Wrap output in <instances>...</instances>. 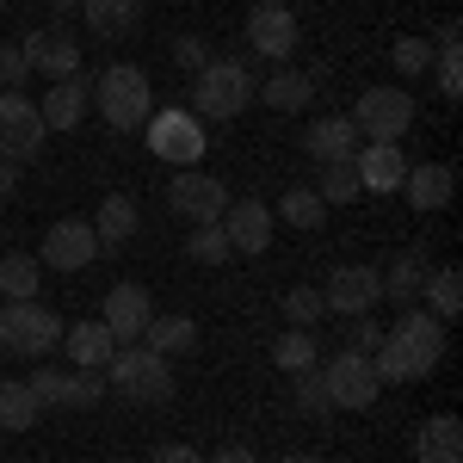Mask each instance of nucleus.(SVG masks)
I'll return each instance as SVG.
<instances>
[{
	"mask_svg": "<svg viewBox=\"0 0 463 463\" xmlns=\"http://www.w3.org/2000/svg\"><path fill=\"white\" fill-rule=\"evenodd\" d=\"M137 229H143V211H137V198H124V192H111L99 216H93V235H99V253H124L137 241Z\"/></svg>",
	"mask_w": 463,
	"mask_h": 463,
	"instance_id": "20",
	"label": "nucleus"
},
{
	"mask_svg": "<svg viewBox=\"0 0 463 463\" xmlns=\"http://www.w3.org/2000/svg\"><path fill=\"white\" fill-rule=\"evenodd\" d=\"M148 316H155V297H148V285H111V297H106V309H99V321H106V334L118 340V346H137L143 340V327H148Z\"/></svg>",
	"mask_w": 463,
	"mask_h": 463,
	"instance_id": "15",
	"label": "nucleus"
},
{
	"mask_svg": "<svg viewBox=\"0 0 463 463\" xmlns=\"http://www.w3.org/2000/svg\"><path fill=\"white\" fill-rule=\"evenodd\" d=\"M272 364L279 371H309V364H321V340H316V327H290V334H279L272 340Z\"/></svg>",
	"mask_w": 463,
	"mask_h": 463,
	"instance_id": "32",
	"label": "nucleus"
},
{
	"mask_svg": "<svg viewBox=\"0 0 463 463\" xmlns=\"http://www.w3.org/2000/svg\"><path fill=\"white\" fill-rule=\"evenodd\" d=\"M37 395L25 383H0V432H32L37 427Z\"/></svg>",
	"mask_w": 463,
	"mask_h": 463,
	"instance_id": "33",
	"label": "nucleus"
},
{
	"mask_svg": "<svg viewBox=\"0 0 463 463\" xmlns=\"http://www.w3.org/2000/svg\"><path fill=\"white\" fill-rule=\"evenodd\" d=\"M167 204H174V216H185V222H222L229 185L211 179V174H198V167H179L174 185H167Z\"/></svg>",
	"mask_w": 463,
	"mask_h": 463,
	"instance_id": "13",
	"label": "nucleus"
},
{
	"mask_svg": "<svg viewBox=\"0 0 463 463\" xmlns=\"http://www.w3.org/2000/svg\"><path fill=\"white\" fill-rule=\"evenodd\" d=\"M316 198H321V204H353V198H364L353 161H327V167H321V179H316Z\"/></svg>",
	"mask_w": 463,
	"mask_h": 463,
	"instance_id": "35",
	"label": "nucleus"
},
{
	"mask_svg": "<svg viewBox=\"0 0 463 463\" xmlns=\"http://www.w3.org/2000/svg\"><path fill=\"white\" fill-rule=\"evenodd\" d=\"M303 148H309V161H321V167H327V161H353V155H358L353 118H334V111L316 118V124L303 130Z\"/></svg>",
	"mask_w": 463,
	"mask_h": 463,
	"instance_id": "23",
	"label": "nucleus"
},
{
	"mask_svg": "<svg viewBox=\"0 0 463 463\" xmlns=\"http://www.w3.org/2000/svg\"><path fill=\"white\" fill-rule=\"evenodd\" d=\"M383 340L402 353V364H408V371H414V383H420L427 371H439V358H445V321L427 316V309L414 303V309H402V321H395Z\"/></svg>",
	"mask_w": 463,
	"mask_h": 463,
	"instance_id": "6",
	"label": "nucleus"
},
{
	"mask_svg": "<svg viewBox=\"0 0 463 463\" xmlns=\"http://www.w3.org/2000/svg\"><path fill=\"white\" fill-rule=\"evenodd\" d=\"M87 69L69 74V80H50V93L37 99V118H43V130H80V118H87Z\"/></svg>",
	"mask_w": 463,
	"mask_h": 463,
	"instance_id": "19",
	"label": "nucleus"
},
{
	"mask_svg": "<svg viewBox=\"0 0 463 463\" xmlns=\"http://www.w3.org/2000/svg\"><path fill=\"white\" fill-rule=\"evenodd\" d=\"M0 346L19 358H43L62 346V316L43 309V303H0Z\"/></svg>",
	"mask_w": 463,
	"mask_h": 463,
	"instance_id": "4",
	"label": "nucleus"
},
{
	"mask_svg": "<svg viewBox=\"0 0 463 463\" xmlns=\"http://www.w3.org/2000/svg\"><path fill=\"white\" fill-rule=\"evenodd\" d=\"M248 43L279 69V62H290V50H297V13H290L285 0H260L248 13Z\"/></svg>",
	"mask_w": 463,
	"mask_h": 463,
	"instance_id": "14",
	"label": "nucleus"
},
{
	"mask_svg": "<svg viewBox=\"0 0 463 463\" xmlns=\"http://www.w3.org/2000/svg\"><path fill=\"white\" fill-rule=\"evenodd\" d=\"M408 124H414V99H408L402 87H364V93H358V106H353L358 137H371V143H402Z\"/></svg>",
	"mask_w": 463,
	"mask_h": 463,
	"instance_id": "7",
	"label": "nucleus"
},
{
	"mask_svg": "<svg viewBox=\"0 0 463 463\" xmlns=\"http://www.w3.org/2000/svg\"><path fill=\"white\" fill-rule=\"evenodd\" d=\"M174 62H179L185 74H198L204 62H211V43H204V37H192V32H185V37H174Z\"/></svg>",
	"mask_w": 463,
	"mask_h": 463,
	"instance_id": "41",
	"label": "nucleus"
},
{
	"mask_svg": "<svg viewBox=\"0 0 463 463\" xmlns=\"http://www.w3.org/2000/svg\"><path fill=\"white\" fill-rule=\"evenodd\" d=\"M279 222H290V229H321L327 222V204L316 198V185H290L285 198H279Z\"/></svg>",
	"mask_w": 463,
	"mask_h": 463,
	"instance_id": "34",
	"label": "nucleus"
},
{
	"mask_svg": "<svg viewBox=\"0 0 463 463\" xmlns=\"http://www.w3.org/2000/svg\"><path fill=\"white\" fill-rule=\"evenodd\" d=\"M80 19L93 37H130L143 25V0H80Z\"/></svg>",
	"mask_w": 463,
	"mask_h": 463,
	"instance_id": "27",
	"label": "nucleus"
},
{
	"mask_svg": "<svg viewBox=\"0 0 463 463\" xmlns=\"http://www.w3.org/2000/svg\"><path fill=\"white\" fill-rule=\"evenodd\" d=\"M279 463H321V458H309V451H285Z\"/></svg>",
	"mask_w": 463,
	"mask_h": 463,
	"instance_id": "46",
	"label": "nucleus"
},
{
	"mask_svg": "<svg viewBox=\"0 0 463 463\" xmlns=\"http://www.w3.org/2000/svg\"><path fill=\"white\" fill-rule=\"evenodd\" d=\"M432 80H439L445 99H463V32H458V19H445L439 37H432Z\"/></svg>",
	"mask_w": 463,
	"mask_h": 463,
	"instance_id": "25",
	"label": "nucleus"
},
{
	"mask_svg": "<svg viewBox=\"0 0 463 463\" xmlns=\"http://www.w3.org/2000/svg\"><path fill=\"white\" fill-rule=\"evenodd\" d=\"M62 353H69L74 371H106L118 340L106 334V321H74V327H62Z\"/></svg>",
	"mask_w": 463,
	"mask_h": 463,
	"instance_id": "22",
	"label": "nucleus"
},
{
	"mask_svg": "<svg viewBox=\"0 0 463 463\" xmlns=\"http://www.w3.org/2000/svg\"><path fill=\"white\" fill-rule=\"evenodd\" d=\"M148 463H204V458H198L192 445H161V451H155Z\"/></svg>",
	"mask_w": 463,
	"mask_h": 463,
	"instance_id": "43",
	"label": "nucleus"
},
{
	"mask_svg": "<svg viewBox=\"0 0 463 463\" xmlns=\"http://www.w3.org/2000/svg\"><path fill=\"white\" fill-rule=\"evenodd\" d=\"M204 463H260L248 451V445H216V458H204Z\"/></svg>",
	"mask_w": 463,
	"mask_h": 463,
	"instance_id": "44",
	"label": "nucleus"
},
{
	"mask_svg": "<svg viewBox=\"0 0 463 463\" xmlns=\"http://www.w3.org/2000/svg\"><path fill=\"white\" fill-rule=\"evenodd\" d=\"M321 383H327V402L334 408H346V414H358V408H371L377 402V371H371V353H334L327 364H321Z\"/></svg>",
	"mask_w": 463,
	"mask_h": 463,
	"instance_id": "10",
	"label": "nucleus"
},
{
	"mask_svg": "<svg viewBox=\"0 0 463 463\" xmlns=\"http://www.w3.org/2000/svg\"><path fill=\"white\" fill-rule=\"evenodd\" d=\"M353 174H358L364 192L390 198V192H402V179H408V155H402V143H358Z\"/></svg>",
	"mask_w": 463,
	"mask_h": 463,
	"instance_id": "18",
	"label": "nucleus"
},
{
	"mask_svg": "<svg viewBox=\"0 0 463 463\" xmlns=\"http://www.w3.org/2000/svg\"><path fill=\"white\" fill-rule=\"evenodd\" d=\"M253 99H266L272 111H303L309 99H316V80H309L303 69H290V62H279V69L253 87Z\"/></svg>",
	"mask_w": 463,
	"mask_h": 463,
	"instance_id": "24",
	"label": "nucleus"
},
{
	"mask_svg": "<svg viewBox=\"0 0 463 463\" xmlns=\"http://www.w3.org/2000/svg\"><path fill=\"white\" fill-rule=\"evenodd\" d=\"M137 346H148V353H161V358L192 353V346H198V321L192 316H148V327H143Z\"/></svg>",
	"mask_w": 463,
	"mask_h": 463,
	"instance_id": "28",
	"label": "nucleus"
},
{
	"mask_svg": "<svg viewBox=\"0 0 463 463\" xmlns=\"http://www.w3.org/2000/svg\"><path fill=\"white\" fill-rule=\"evenodd\" d=\"M253 69L241 56H211L204 69L192 74V111L198 118H216V124H229V118H241L253 106Z\"/></svg>",
	"mask_w": 463,
	"mask_h": 463,
	"instance_id": "2",
	"label": "nucleus"
},
{
	"mask_svg": "<svg viewBox=\"0 0 463 463\" xmlns=\"http://www.w3.org/2000/svg\"><path fill=\"white\" fill-rule=\"evenodd\" d=\"M420 285H427V260L420 253H402V260H390V272H377V290L390 303H402V309L420 303Z\"/></svg>",
	"mask_w": 463,
	"mask_h": 463,
	"instance_id": "29",
	"label": "nucleus"
},
{
	"mask_svg": "<svg viewBox=\"0 0 463 463\" xmlns=\"http://www.w3.org/2000/svg\"><path fill=\"white\" fill-rule=\"evenodd\" d=\"M43 118L25 93H13V87H0V161H13V167H25L43 155Z\"/></svg>",
	"mask_w": 463,
	"mask_h": 463,
	"instance_id": "8",
	"label": "nucleus"
},
{
	"mask_svg": "<svg viewBox=\"0 0 463 463\" xmlns=\"http://www.w3.org/2000/svg\"><path fill=\"white\" fill-rule=\"evenodd\" d=\"M420 297H427V316H439L445 327H451L458 309H463V272L458 266H432L427 285H420Z\"/></svg>",
	"mask_w": 463,
	"mask_h": 463,
	"instance_id": "30",
	"label": "nucleus"
},
{
	"mask_svg": "<svg viewBox=\"0 0 463 463\" xmlns=\"http://www.w3.org/2000/svg\"><path fill=\"white\" fill-rule=\"evenodd\" d=\"M321 290V309H327V316H371V309H377V297H383V290H377V266H334V272H327V285H316Z\"/></svg>",
	"mask_w": 463,
	"mask_h": 463,
	"instance_id": "12",
	"label": "nucleus"
},
{
	"mask_svg": "<svg viewBox=\"0 0 463 463\" xmlns=\"http://www.w3.org/2000/svg\"><path fill=\"white\" fill-rule=\"evenodd\" d=\"M13 192H19V167H13V161H0V204H6Z\"/></svg>",
	"mask_w": 463,
	"mask_h": 463,
	"instance_id": "45",
	"label": "nucleus"
},
{
	"mask_svg": "<svg viewBox=\"0 0 463 463\" xmlns=\"http://www.w3.org/2000/svg\"><path fill=\"white\" fill-rule=\"evenodd\" d=\"M87 106H99L111 130H124V137H137L148 118H155V87H148V74L137 62H111L93 87H87Z\"/></svg>",
	"mask_w": 463,
	"mask_h": 463,
	"instance_id": "1",
	"label": "nucleus"
},
{
	"mask_svg": "<svg viewBox=\"0 0 463 463\" xmlns=\"http://www.w3.org/2000/svg\"><path fill=\"white\" fill-rule=\"evenodd\" d=\"M19 50H25V62H32L37 74H50V80H69V74H80V37L62 32V25H43V32H32Z\"/></svg>",
	"mask_w": 463,
	"mask_h": 463,
	"instance_id": "16",
	"label": "nucleus"
},
{
	"mask_svg": "<svg viewBox=\"0 0 463 463\" xmlns=\"http://www.w3.org/2000/svg\"><path fill=\"white\" fill-rule=\"evenodd\" d=\"M50 6H56V13H80V0H50Z\"/></svg>",
	"mask_w": 463,
	"mask_h": 463,
	"instance_id": "47",
	"label": "nucleus"
},
{
	"mask_svg": "<svg viewBox=\"0 0 463 463\" xmlns=\"http://www.w3.org/2000/svg\"><path fill=\"white\" fill-rule=\"evenodd\" d=\"M321 316H327V309H321V290H316V285L285 290V321H290V327H316Z\"/></svg>",
	"mask_w": 463,
	"mask_h": 463,
	"instance_id": "39",
	"label": "nucleus"
},
{
	"mask_svg": "<svg viewBox=\"0 0 463 463\" xmlns=\"http://www.w3.org/2000/svg\"><path fill=\"white\" fill-rule=\"evenodd\" d=\"M390 62H395V74H402V80H420V74L432 69V37H395Z\"/></svg>",
	"mask_w": 463,
	"mask_h": 463,
	"instance_id": "37",
	"label": "nucleus"
},
{
	"mask_svg": "<svg viewBox=\"0 0 463 463\" xmlns=\"http://www.w3.org/2000/svg\"><path fill=\"white\" fill-rule=\"evenodd\" d=\"M93 260H99V235H93V222H87V216H62V222H50V229H43L37 266H50V272H87Z\"/></svg>",
	"mask_w": 463,
	"mask_h": 463,
	"instance_id": "9",
	"label": "nucleus"
},
{
	"mask_svg": "<svg viewBox=\"0 0 463 463\" xmlns=\"http://www.w3.org/2000/svg\"><path fill=\"white\" fill-rule=\"evenodd\" d=\"M377 340H383V327L371 316H346V353H377Z\"/></svg>",
	"mask_w": 463,
	"mask_h": 463,
	"instance_id": "40",
	"label": "nucleus"
},
{
	"mask_svg": "<svg viewBox=\"0 0 463 463\" xmlns=\"http://www.w3.org/2000/svg\"><path fill=\"white\" fill-rule=\"evenodd\" d=\"M185 253H192L198 266H222V260H229V235H222V222H192Z\"/></svg>",
	"mask_w": 463,
	"mask_h": 463,
	"instance_id": "36",
	"label": "nucleus"
},
{
	"mask_svg": "<svg viewBox=\"0 0 463 463\" xmlns=\"http://www.w3.org/2000/svg\"><path fill=\"white\" fill-rule=\"evenodd\" d=\"M37 285H43L37 253H6V260H0V303H32Z\"/></svg>",
	"mask_w": 463,
	"mask_h": 463,
	"instance_id": "31",
	"label": "nucleus"
},
{
	"mask_svg": "<svg viewBox=\"0 0 463 463\" xmlns=\"http://www.w3.org/2000/svg\"><path fill=\"white\" fill-rule=\"evenodd\" d=\"M106 390L137 402V408H155V402L174 395V371H167V358L148 353V346H118L106 364Z\"/></svg>",
	"mask_w": 463,
	"mask_h": 463,
	"instance_id": "3",
	"label": "nucleus"
},
{
	"mask_svg": "<svg viewBox=\"0 0 463 463\" xmlns=\"http://www.w3.org/2000/svg\"><path fill=\"white\" fill-rule=\"evenodd\" d=\"M402 192H408V204H414L420 216H427V211H445V204H451V192H458V174H451L445 161H420V167H408Z\"/></svg>",
	"mask_w": 463,
	"mask_h": 463,
	"instance_id": "21",
	"label": "nucleus"
},
{
	"mask_svg": "<svg viewBox=\"0 0 463 463\" xmlns=\"http://www.w3.org/2000/svg\"><path fill=\"white\" fill-rule=\"evenodd\" d=\"M414 463H463V427L458 414H432L414 432Z\"/></svg>",
	"mask_w": 463,
	"mask_h": 463,
	"instance_id": "26",
	"label": "nucleus"
},
{
	"mask_svg": "<svg viewBox=\"0 0 463 463\" xmlns=\"http://www.w3.org/2000/svg\"><path fill=\"white\" fill-rule=\"evenodd\" d=\"M327 6H334V0H327Z\"/></svg>",
	"mask_w": 463,
	"mask_h": 463,
	"instance_id": "48",
	"label": "nucleus"
},
{
	"mask_svg": "<svg viewBox=\"0 0 463 463\" xmlns=\"http://www.w3.org/2000/svg\"><path fill=\"white\" fill-rule=\"evenodd\" d=\"M297 408H303L309 420H327V414H334V402H327V383H321V364L297 371Z\"/></svg>",
	"mask_w": 463,
	"mask_h": 463,
	"instance_id": "38",
	"label": "nucleus"
},
{
	"mask_svg": "<svg viewBox=\"0 0 463 463\" xmlns=\"http://www.w3.org/2000/svg\"><path fill=\"white\" fill-rule=\"evenodd\" d=\"M222 235H229V253H266L272 248V204H260V198H235L229 211H222Z\"/></svg>",
	"mask_w": 463,
	"mask_h": 463,
	"instance_id": "17",
	"label": "nucleus"
},
{
	"mask_svg": "<svg viewBox=\"0 0 463 463\" xmlns=\"http://www.w3.org/2000/svg\"><path fill=\"white\" fill-rule=\"evenodd\" d=\"M32 74V62H25V50L19 43H0V87H13L19 93V80Z\"/></svg>",
	"mask_w": 463,
	"mask_h": 463,
	"instance_id": "42",
	"label": "nucleus"
},
{
	"mask_svg": "<svg viewBox=\"0 0 463 463\" xmlns=\"http://www.w3.org/2000/svg\"><path fill=\"white\" fill-rule=\"evenodd\" d=\"M148 130V148L167 161V167H198L204 161V148H211V137H204V118L198 111H155L143 124Z\"/></svg>",
	"mask_w": 463,
	"mask_h": 463,
	"instance_id": "5",
	"label": "nucleus"
},
{
	"mask_svg": "<svg viewBox=\"0 0 463 463\" xmlns=\"http://www.w3.org/2000/svg\"><path fill=\"white\" fill-rule=\"evenodd\" d=\"M25 390L37 395V408H93L106 402V371H32Z\"/></svg>",
	"mask_w": 463,
	"mask_h": 463,
	"instance_id": "11",
	"label": "nucleus"
},
{
	"mask_svg": "<svg viewBox=\"0 0 463 463\" xmlns=\"http://www.w3.org/2000/svg\"><path fill=\"white\" fill-rule=\"evenodd\" d=\"M0 6H6V0H0Z\"/></svg>",
	"mask_w": 463,
	"mask_h": 463,
	"instance_id": "49",
	"label": "nucleus"
}]
</instances>
